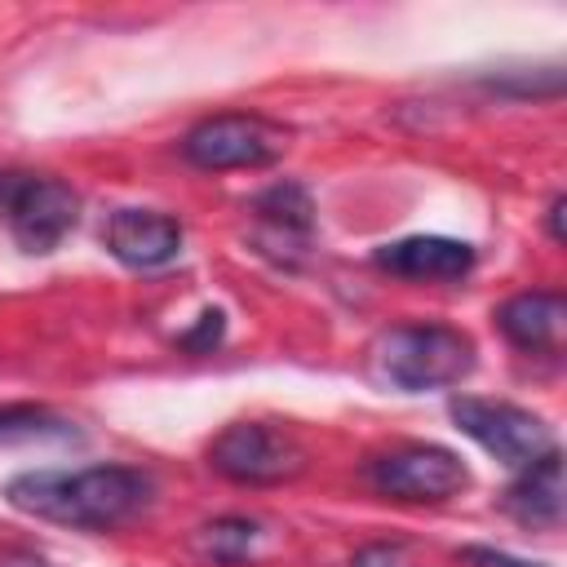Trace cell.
<instances>
[{"mask_svg":"<svg viewBox=\"0 0 567 567\" xmlns=\"http://www.w3.org/2000/svg\"><path fill=\"white\" fill-rule=\"evenodd\" d=\"M9 505L35 514L44 523L80 527V532H111L133 523L151 496V474L133 465H89V470H27L4 487Z\"/></svg>","mask_w":567,"mask_h":567,"instance_id":"obj_1","label":"cell"},{"mask_svg":"<svg viewBox=\"0 0 567 567\" xmlns=\"http://www.w3.org/2000/svg\"><path fill=\"white\" fill-rule=\"evenodd\" d=\"M372 359H377V372L408 394L443 390L474 368V341L443 323H412V328H390L377 341Z\"/></svg>","mask_w":567,"mask_h":567,"instance_id":"obj_2","label":"cell"},{"mask_svg":"<svg viewBox=\"0 0 567 567\" xmlns=\"http://www.w3.org/2000/svg\"><path fill=\"white\" fill-rule=\"evenodd\" d=\"M208 465L244 487H270L306 470V447L266 421H235L208 443Z\"/></svg>","mask_w":567,"mask_h":567,"instance_id":"obj_3","label":"cell"},{"mask_svg":"<svg viewBox=\"0 0 567 567\" xmlns=\"http://www.w3.org/2000/svg\"><path fill=\"white\" fill-rule=\"evenodd\" d=\"M447 412H452L461 434H470L478 447H487L496 461H505L514 470H527V465H536L540 456L554 452L549 425L536 412L518 408V403H496V399L461 394V399L447 403Z\"/></svg>","mask_w":567,"mask_h":567,"instance_id":"obj_4","label":"cell"},{"mask_svg":"<svg viewBox=\"0 0 567 567\" xmlns=\"http://www.w3.org/2000/svg\"><path fill=\"white\" fill-rule=\"evenodd\" d=\"M288 146V133L261 115H208L182 137V155L204 173L261 168L275 164Z\"/></svg>","mask_w":567,"mask_h":567,"instance_id":"obj_5","label":"cell"},{"mask_svg":"<svg viewBox=\"0 0 567 567\" xmlns=\"http://www.w3.org/2000/svg\"><path fill=\"white\" fill-rule=\"evenodd\" d=\"M363 474L381 496L416 501V505L421 501H447L470 483L465 461L447 447H434V443H408V447L381 452L368 461Z\"/></svg>","mask_w":567,"mask_h":567,"instance_id":"obj_6","label":"cell"},{"mask_svg":"<svg viewBox=\"0 0 567 567\" xmlns=\"http://www.w3.org/2000/svg\"><path fill=\"white\" fill-rule=\"evenodd\" d=\"M80 217V195L58 177H22L9 199V230L22 252H53Z\"/></svg>","mask_w":567,"mask_h":567,"instance_id":"obj_7","label":"cell"},{"mask_svg":"<svg viewBox=\"0 0 567 567\" xmlns=\"http://www.w3.org/2000/svg\"><path fill=\"white\" fill-rule=\"evenodd\" d=\"M102 239H106L115 261L151 270V266H164V261L177 257L182 226L168 213H155V208H120V213H111Z\"/></svg>","mask_w":567,"mask_h":567,"instance_id":"obj_8","label":"cell"},{"mask_svg":"<svg viewBox=\"0 0 567 567\" xmlns=\"http://www.w3.org/2000/svg\"><path fill=\"white\" fill-rule=\"evenodd\" d=\"M377 266L403 279H425V284H447L470 275L474 266V248L447 235H408L394 239L385 248H377Z\"/></svg>","mask_w":567,"mask_h":567,"instance_id":"obj_9","label":"cell"},{"mask_svg":"<svg viewBox=\"0 0 567 567\" xmlns=\"http://www.w3.org/2000/svg\"><path fill=\"white\" fill-rule=\"evenodd\" d=\"M496 328L518 346V350H558L563 328H567V301L558 292H518L496 310Z\"/></svg>","mask_w":567,"mask_h":567,"instance_id":"obj_10","label":"cell"},{"mask_svg":"<svg viewBox=\"0 0 567 567\" xmlns=\"http://www.w3.org/2000/svg\"><path fill=\"white\" fill-rule=\"evenodd\" d=\"M505 509L523 523V527H558L563 523V456L558 447L549 456H540L536 465H527L509 492H505Z\"/></svg>","mask_w":567,"mask_h":567,"instance_id":"obj_11","label":"cell"},{"mask_svg":"<svg viewBox=\"0 0 567 567\" xmlns=\"http://www.w3.org/2000/svg\"><path fill=\"white\" fill-rule=\"evenodd\" d=\"M252 213L275 230V235H306L315 226V199L301 182H275L252 199Z\"/></svg>","mask_w":567,"mask_h":567,"instance_id":"obj_12","label":"cell"},{"mask_svg":"<svg viewBox=\"0 0 567 567\" xmlns=\"http://www.w3.org/2000/svg\"><path fill=\"white\" fill-rule=\"evenodd\" d=\"M261 540V527L252 518H213L195 532V554L204 563H217V567H235V563H248L252 549Z\"/></svg>","mask_w":567,"mask_h":567,"instance_id":"obj_13","label":"cell"},{"mask_svg":"<svg viewBox=\"0 0 567 567\" xmlns=\"http://www.w3.org/2000/svg\"><path fill=\"white\" fill-rule=\"evenodd\" d=\"M35 434H66V425L44 408H0V439H35Z\"/></svg>","mask_w":567,"mask_h":567,"instance_id":"obj_14","label":"cell"},{"mask_svg":"<svg viewBox=\"0 0 567 567\" xmlns=\"http://www.w3.org/2000/svg\"><path fill=\"white\" fill-rule=\"evenodd\" d=\"M221 332H226V315H221V310H204L199 323L177 337V346L190 350V354H208L213 346H221Z\"/></svg>","mask_w":567,"mask_h":567,"instance_id":"obj_15","label":"cell"},{"mask_svg":"<svg viewBox=\"0 0 567 567\" xmlns=\"http://www.w3.org/2000/svg\"><path fill=\"white\" fill-rule=\"evenodd\" d=\"M456 558L465 567H545V563H527V558H514V554L487 549V545H465V549H456Z\"/></svg>","mask_w":567,"mask_h":567,"instance_id":"obj_16","label":"cell"},{"mask_svg":"<svg viewBox=\"0 0 567 567\" xmlns=\"http://www.w3.org/2000/svg\"><path fill=\"white\" fill-rule=\"evenodd\" d=\"M354 567H408L403 545H368L354 554Z\"/></svg>","mask_w":567,"mask_h":567,"instance_id":"obj_17","label":"cell"},{"mask_svg":"<svg viewBox=\"0 0 567 567\" xmlns=\"http://www.w3.org/2000/svg\"><path fill=\"white\" fill-rule=\"evenodd\" d=\"M563 213H567V199L554 195V199H549V213H545V226H549V239H554V244L567 239V230H563Z\"/></svg>","mask_w":567,"mask_h":567,"instance_id":"obj_18","label":"cell"},{"mask_svg":"<svg viewBox=\"0 0 567 567\" xmlns=\"http://www.w3.org/2000/svg\"><path fill=\"white\" fill-rule=\"evenodd\" d=\"M18 182H22V177H13V173H0V213H9V199H13Z\"/></svg>","mask_w":567,"mask_h":567,"instance_id":"obj_19","label":"cell"},{"mask_svg":"<svg viewBox=\"0 0 567 567\" xmlns=\"http://www.w3.org/2000/svg\"><path fill=\"white\" fill-rule=\"evenodd\" d=\"M0 567H44V558H35V554H9V558H0Z\"/></svg>","mask_w":567,"mask_h":567,"instance_id":"obj_20","label":"cell"}]
</instances>
